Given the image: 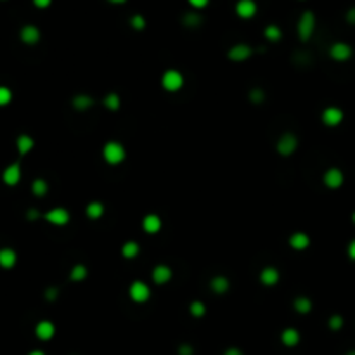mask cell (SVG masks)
Segmentation results:
<instances>
[{"label": "cell", "instance_id": "1", "mask_svg": "<svg viewBox=\"0 0 355 355\" xmlns=\"http://www.w3.org/2000/svg\"><path fill=\"white\" fill-rule=\"evenodd\" d=\"M103 158L108 165L116 167V165H120L125 161V158H127V151H125V147L120 142L110 140V142H106L103 147Z\"/></svg>", "mask_w": 355, "mask_h": 355}, {"label": "cell", "instance_id": "2", "mask_svg": "<svg viewBox=\"0 0 355 355\" xmlns=\"http://www.w3.org/2000/svg\"><path fill=\"white\" fill-rule=\"evenodd\" d=\"M314 30H316V16H314L312 11H305V13H301L296 25L298 38L301 42H309L314 35Z\"/></svg>", "mask_w": 355, "mask_h": 355}, {"label": "cell", "instance_id": "3", "mask_svg": "<svg viewBox=\"0 0 355 355\" xmlns=\"http://www.w3.org/2000/svg\"><path fill=\"white\" fill-rule=\"evenodd\" d=\"M161 87L167 92H179L184 87V75L179 70H167L161 76Z\"/></svg>", "mask_w": 355, "mask_h": 355}, {"label": "cell", "instance_id": "4", "mask_svg": "<svg viewBox=\"0 0 355 355\" xmlns=\"http://www.w3.org/2000/svg\"><path fill=\"white\" fill-rule=\"evenodd\" d=\"M128 294L134 303H146L151 298V288L144 281H134L128 288Z\"/></svg>", "mask_w": 355, "mask_h": 355}, {"label": "cell", "instance_id": "5", "mask_svg": "<svg viewBox=\"0 0 355 355\" xmlns=\"http://www.w3.org/2000/svg\"><path fill=\"white\" fill-rule=\"evenodd\" d=\"M298 147V137L291 134V132H286L277 139L276 149L281 156H291Z\"/></svg>", "mask_w": 355, "mask_h": 355}, {"label": "cell", "instance_id": "6", "mask_svg": "<svg viewBox=\"0 0 355 355\" xmlns=\"http://www.w3.org/2000/svg\"><path fill=\"white\" fill-rule=\"evenodd\" d=\"M70 219H71L70 212H68L66 208H63V207L52 208V210H49V212L45 213V215H43V220H47L52 225H58V227H63V225H66L68 222H70Z\"/></svg>", "mask_w": 355, "mask_h": 355}, {"label": "cell", "instance_id": "7", "mask_svg": "<svg viewBox=\"0 0 355 355\" xmlns=\"http://www.w3.org/2000/svg\"><path fill=\"white\" fill-rule=\"evenodd\" d=\"M321 118L326 127H338V125H341L343 118H345V113L338 106H328L322 111Z\"/></svg>", "mask_w": 355, "mask_h": 355}, {"label": "cell", "instance_id": "8", "mask_svg": "<svg viewBox=\"0 0 355 355\" xmlns=\"http://www.w3.org/2000/svg\"><path fill=\"white\" fill-rule=\"evenodd\" d=\"M322 182H324V185L328 189H340L343 182H345V175H343V172L336 167L328 168V170L324 172V175H322Z\"/></svg>", "mask_w": 355, "mask_h": 355}, {"label": "cell", "instance_id": "9", "mask_svg": "<svg viewBox=\"0 0 355 355\" xmlns=\"http://www.w3.org/2000/svg\"><path fill=\"white\" fill-rule=\"evenodd\" d=\"M329 56L334 59V61H348L350 58L353 56V49L345 42H336L331 45L329 49Z\"/></svg>", "mask_w": 355, "mask_h": 355}, {"label": "cell", "instance_id": "10", "mask_svg": "<svg viewBox=\"0 0 355 355\" xmlns=\"http://www.w3.org/2000/svg\"><path fill=\"white\" fill-rule=\"evenodd\" d=\"M251 54H253V49L249 45H246V43H237V45H234L229 49L227 58L231 59V61L241 63V61H246V59L251 58Z\"/></svg>", "mask_w": 355, "mask_h": 355}, {"label": "cell", "instance_id": "11", "mask_svg": "<svg viewBox=\"0 0 355 355\" xmlns=\"http://www.w3.org/2000/svg\"><path fill=\"white\" fill-rule=\"evenodd\" d=\"M258 6L255 0H237L236 4V14L241 19H251L257 14Z\"/></svg>", "mask_w": 355, "mask_h": 355}, {"label": "cell", "instance_id": "12", "mask_svg": "<svg viewBox=\"0 0 355 355\" xmlns=\"http://www.w3.org/2000/svg\"><path fill=\"white\" fill-rule=\"evenodd\" d=\"M35 334H37L38 340L42 341H49L54 338L56 334V326L54 322L50 321H40L37 326H35Z\"/></svg>", "mask_w": 355, "mask_h": 355}, {"label": "cell", "instance_id": "13", "mask_svg": "<svg viewBox=\"0 0 355 355\" xmlns=\"http://www.w3.org/2000/svg\"><path fill=\"white\" fill-rule=\"evenodd\" d=\"M2 180H4V184L11 185V187L19 184V180H21V167H19V163L9 165V167L2 172Z\"/></svg>", "mask_w": 355, "mask_h": 355}, {"label": "cell", "instance_id": "14", "mask_svg": "<svg viewBox=\"0 0 355 355\" xmlns=\"http://www.w3.org/2000/svg\"><path fill=\"white\" fill-rule=\"evenodd\" d=\"M19 38H21V42L26 43V45H35V43L40 42V30L33 25H26L19 31Z\"/></svg>", "mask_w": 355, "mask_h": 355}, {"label": "cell", "instance_id": "15", "mask_svg": "<svg viewBox=\"0 0 355 355\" xmlns=\"http://www.w3.org/2000/svg\"><path fill=\"white\" fill-rule=\"evenodd\" d=\"M289 246L294 251H305L310 246V237L307 232H293L289 236Z\"/></svg>", "mask_w": 355, "mask_h": 355}, {"label": "cell", "instance_id": "16", "mask_svg": "<svg viewBox=\"0 0 355 355\" xmlns=\"http://www.w3.org/2000/svg\"><path fill=\"white\" fill-rule=\"evenodd\" d=\"M172 269L168 267V265H165V264H160V265H156L155 269H153V274H151V277H153V281L156 282V284H167L168 281L172 279Z\"/></svg>", "mask_w": 355, "mask_h": 355}, {"label": "cell", "instance_id": "17", "mask_svg": "<svg viewBox=\"0 0 355 355\" xmlns=\"http://www.w3.org/2000/svg\"><path fill=\"white\" fill-rule=\"evenodd\" d=\"M301 340V334L300 331L296 328H286L284 331L281 333V341L284 346H288V348H293V346H296L298 343Z\"/></svg>", "mask_w": 355, "mask_h": 355}, {"label": "cell", "instance_id": "18", "mask_svg": "<svg viewBox=\"0 0 355 355\" xmlns=\"http://www.w3.org/2000/svg\"><path fill=\"white\" fill-rule=\"evenodd\" d=\"M279 270L276 267H265L260 272V282L265 286H276L279 282Z\"/></svg>", "mask_w": 355, "mask_h": 355}, {"label": "cell", "instance_id": "19", "mask_svg": "<svg viewBox=\"0 0 355 355\" xmlns=\"http://www.w3.org/2000/svg\"><path fill=\"white\" fill-rule=\"evenodd\" d=\"M142 229L147 234H156L161 231V219L156 213H149L142 220Z\"/></svg>", "mask_w": 355, "mask_h": 355}, {"label": "cell", "instance_id": "20", "mask_svg": "<svg viewBox=\"0 0 355 355\" xmlns=\"http://www.w3.org/2000/svg\"><path fill=\"white\" fill-rule=\"evenodd\" d=\"M18 262V255L13 248H2L0 249V267L2 269H13Z\"/></svg>", "mask_w": 355, "mask_h": 355}, {"label": "cell", "instance_id": "21", "mask_svg": "<svg viewBox=\"0 0 355 355\" xmlns=\"http://www.w3.org/2000/svg\"><path fill=\"white\" fill-rule=\"evenodd\" d=\"M210 288L215 294H225L231 288V282L225 276H215L212 281H210Z\"/></svg>", "mask_w": 355, "mask_h": 355}, {"label": "cell", "instance_id": "22", "mask_svg": "<svg viewBox=\"0 0 355 355\" xmlns=\"http://www.w3.org/2000/svg\"><path fill=\"white\" fill-rule=\"evenodd\" d=\"M35 146V140H33V137H30V135H26V134H23V135H19L18 139H16V147H18V151H19V155H28V153L33 149Z\"/></svg>", "mask_w": 355, "mask_h": 355}, {"label": "cell", "instance_id": "23", "mask_svg": "<svg viewBox=\"0 0 355 355\" xmlns=\"http://www.w3.org/2000/svg\"><path fill=\"white\" fill-rule=\"evenodd\" d=\"M92 104H94V99L90 97L88 94H78L73 97V108L76 111H87L92 108Z\"/></svg>", "mask_w": 355, "mask_h": 355}, {"label": "cell", "instance_id": "24", "mask_svg": "<svg viewBox=\"0 0 355 355\" xmlns=\"http://www.w3.org/2000/svg\"><path fill=\"white\" fill-rule=\"evenodd\" d=\"M85 213L90 220H99L104 215V205L100 201H90L85 208Z\"/></svg>", "mask_w": 355, "mask_h": 355}, {"label": "cell", "instance_id": "25", "mask_svg": "<svg viewBox=\"0 0 355 355\" xmlns=\"http://www.w3.org/2000/svg\"><path fill=\"white\" fill-rule=\"evenodd\" d=\"M182 23L187 28H196L203 23V16L197 13V11H189V13H185L182 16Z\"/></svg>", "mask_w": 355, "mask_h": 355}, {"label": "cell", "instance_id": "26", "mask_svg": "<svg viewBox=\"0 0 355 355\" xmlns=\"http://www.w3.org/2000/svg\"><path fill=\"white\" fill-rule=\"evenodd\" d=\"M139 253H140L139 243H135V241H127V243H123V246H122V255L125 258L132 260V258H135L137 255H139Z\"/></svg>", "mask_w": 355, "mask_h": 355}, {"label": "cell", "instance_id": "27", "mask_svg": "<svg viewBox=\"0 0 355 355\" xmlns=\"http://www.w3.org/2000/svg\"><path fill=\"white\" fill-rule=\"evenodd\" d=\"M104 108L110 111H118L120 110V104H122V99L116 92H110V94L104 95Z\"/></svg>", "mask_w": 355, "mask_h": 355}, {"label": "cell", "instance_id": "28", "mask_svg": "<svg viewBox=\"0 0 355 355\" xmlns=\"http://www.w3.org/2000/svg\"><path fill=\"white\" fill-rule=\"evenodd\" d=\"M88 276V269L83 264H76L70 272V279L73 282H82L83 279H87Z\"/></svg>", "mask_w": 355, "mask_h": 355}, {"label": "cell", "instance_id": "29", "mask_svg": "<svg viewBox=\"0 0 355 355\" xmlns=\"http://www.w3.org/2000/svg\"><path fill=\"white\" fill-rule=\"evenodd\" d=\"M293 307L298 314H309L310 310H312V301L307 296H298V298H294Z\"/></svg>", "mask_w": 355, "mask_h": 355}, {"label": "cell", "instance_id": "30", "mask_svg": "<svg viewBox=\"0 0 355 355\" xmlns=\"http://www.w3.org/2000/svg\"><path fill=\"white\" fill-rule=\"evenodd\" d=\"M264 37L267 38L269 42H279L282 38V31L277 25H269V26H265V30H264Z\"/></svg>", "mask_w": 355, "mask_h": 355}, {"label": "cell", "instance_id": "31", "mask_svg": "<svg viewBox=\"0 0 355 355\" xmlns=\"http://www.w3.org/2000/svg\"><path fill=\"white\" fill-rule=\"evenodd\" d=\"M31 192H33L37 197H43L49 192V184L43 179H35L33 184H31Z\"/></svg>", "mask_w": 355, "mask_h": 355}, {"label": "cell", "instance_id": "32", "mask_svg": "<svg viewBox=\"0 0 355 355\" xmlns=\"http://www.w3.org/2000/svg\"><path fill=\"white\" fill-rule=\"evenodd\" d=\"M189 312H191L192 317L201 319L205 314H207V305H205L203 301H199V300H194L191 305H189Z\"/></svg>", "mask_w": 355, "mask_h": 355}, {"label": "cell", "instance_id": "33", "mask_svg": "<svg viewBox=\"0 0 355 355\" xmlns=\"http://www.w3.org/2000/svg\"><path fill=\"white\" fill-rule=\"evenodd\" d=\"M130 26L137 31H142L146 28V18L142 14H134L130 18Z\"/></svg>", "mask_w": 355, "mask_h": 355}, {"label": "cell", "instance_id": "34", "mask_svg": "<svg viewBox=\"0 0 355 355\" xmlns=\"http://www.w3.org/2000/svg\"><path fill=\"white\" fill-rule=\"evenodd\" d=\"M343 324H345V321H343V317L340 316V314H334V316H331L329 321H328V326H329L331 331H340L343 328Z\"/></svg>", "mask_w": 355, "mask_h": 355}, {"label": "cell", "instance_id": "35", "mask_svg": "<svg viewBox=\"0 0 355 355\" xmlns=\"http://www.w3.org/2000/svg\"><path fill=\"white\" fill-rule=\"evenodd\" d=\"M248 99L251 100L253 104H260V103H264V99H265V92L262 90V88H253V90H249Z\"/></svg>", "mask_w": 355, "mask_h": 355}, {"label": "cell", "instance_id": "36", "mask_svg": "<svg viewBox=\"0 0 355 355\" xmlns=\"http://www.w3.org/2000/svg\"><path fill=\"white\" fill-rule=\"evenodd\" d=\"M11 100H13V92H11V88L0 85V106H7Z\"/></svg>", "mask_w": 355, "mask_h": 355}, {"label": "cell", "instance_id": "37", "mask_svg": "<svg viewBox=\"0 0 355 355\" xmlns=\"http://www.w3.org/2000/svg\"><path fill=\"white\" fill-rule=\"evenodd\" d=\"M189 6H192V9L199 11V9H205V7L210 4V0H187Z\"/></svg>", "mask_w": 355, "mask_h": 355}, {"label": "cell", "instance_id": "38", "mask_svg": "<svg viewBox=\"0 0 355 355\" xmlns=\"http://www.w3.org/2000/svg\"><path fill=\"white\" fill-rule=\"evenodd\" d=\"M179 355H194V348L189 343H184V345L179 346Z\"/></svg>", "mask_w": 355, "mask_h": 355}, {"label": "cell", "instance_id": "39", "mask_svg": "<svg viewBox=\"0 0 355 355\" xmlns=\"http://www.w3.org/2000/svg\"><path fill=\"white\" fill-rule=\"evenodd\" d=\"M58 294H59L58 288H49V289L45 291V298H47L49 301H54L56 298H58Z\"/></svg>", "mask_w": 355, "mask_h": 355}, {"label": "cell", "instance_id": "40", "mask_svg": "<svg viewBox=\"0 0 355 355\" xmlns=\"http://www.w3.org/2000/svg\"><path fill=\"white\" fill-rule=\"evenodd\" d=\"M40 217H42V215H40V212H37V210H28V213H26V219L31 220V222L38 220Z\"/></svg>", "mask_w": 355, "mask_h": 355}, {"label": "cell", "instance_id": "41", "mask_svg": "<svg viewBox=\"0 0 355 355\" xmlns=\"http://www.w3.org/2000/svg\"><path fill=\"white\" fill-rule=\"evenodd\" d=\"M33 4L38 7V9H47V7L52 4V0H33Z\"/></svg>", "mask_w": 355, "mask_h": 355}, {"label": "cell", "instance_id": "42", "mask_svg": "<svg viewBox=\"0 0 355 355\" xmlns=\"http://www.w3.org/2000/svg\"><path fill=\"white\" fill-rule=\"evenodd\" d=\"M346 21H348L350 25H355V7H350V9L346 11Z\"/></svg>", "mask_w": 355, "mask_h": 355}, {"label": "cell", "instance_id": "43", "mask_svg": "<svg viewBox=\"0 0 355 355\" xmlns=\"http://www.w3.org/2000/svg\"><path fill=\"white\" fill-rule=\"evenodd\" d=\"M346 251H348V258H350V260L355 262V239L350 241V244H348V248H346Z\"/></svg>", "mask_w": 355, "mask_h": 355}, {"label": "cell", "instance_id": "44", "mask_svg": "<svg viewBox=\"0 0 355 355\" xmlns=\"http://www.w3.org/2000/svg\"><path fill=\"white\" fill-rule=\"evenodd\" d=\"M224 355H244L243 352H241L239 348H237V346H231V348H227L224 352Z\"/></svg>", "mask_w": 355, "mask_h": 355}, {"label": "cell", "instance_id": "45", "mask_svg": "<svg viewBox=\"0 0 355 355\" xmlns=\"http://www.w3.org/2000/svg\"><path fill=\"white\" fill-rule=\"evenodd\" d=\"M110 4H113V6H122V4H125L127 0H108Z\"/></svg>", "mask_w": 355, "mask_h": 355}, {"label": "cell", "instance_id": "46", "mask_svg": "<svg viewBox=\"0 0 355 355\" xmlns=\"http://www.w3.org/2000/svg\"><path fill=\"white\" fill-rule=\"evenodd\" d=\"M28 355H45V352H43V350H31Z\"/></svg>", "mask_w": 355, "mask_h": 355}, {"label": "cell", "instance_id": "47", "mask_svg": "<svg viewBox=\"0 0 355 355\" xmlns=\"http://www.w3.org/2000/svg\"><path fill=\"white\" fill-rule=\"evenodd\" d=\"M346 355H355V350H350V352L346 353Z\"/></svg>", "mask_w": 355, "mask_h": 355}, {"label": "cell", "instance_id": "48", "mask_svg": "<svg viewBox=\"0 0 355 355\" xmlns=\"http://www.w3.org/2000/svg\"><path fill=\"white\" fill-rule=\"evenodd\" d=\"M352 222H353V224H355V212L352 213Z\"/></svg>", "mask_w": 355, "mask_h": 355}]
</instances>
